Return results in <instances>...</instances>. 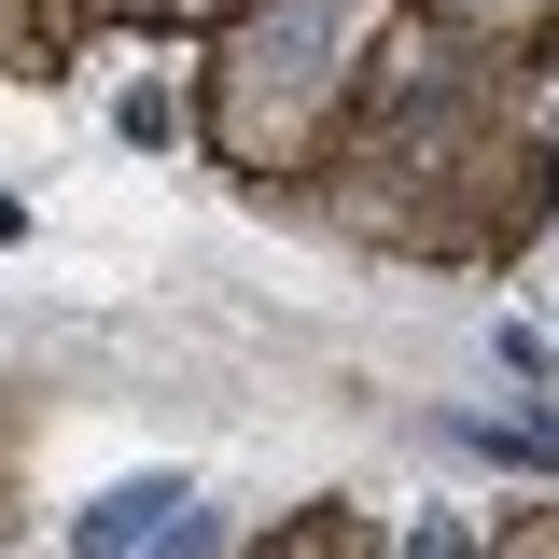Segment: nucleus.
<instances>
[{
	"instance_id": "f257e3e1",
	"label": "nucleus",
	"mask_w": 559,
	"mask_h": 559,
	"mask_svg": "<svg viewBox=\"0 0 559 559\" xmlns=\"http://www.w3.org/2000/svg\"><path fill=\"white\" fill-rule=\"evenodd\" d=\"M154 518H182V476H127V489H112V503H98V518H84V546L112 559V546H140Z\"/></svg>"
}]
</instances>
